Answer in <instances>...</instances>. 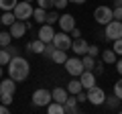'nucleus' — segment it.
Here are the masks:
<instances>
[{"instance_id": "8", "label": "nucleus", "mask_w": 122, "mask_h": 114, "mask_svg": "<svg viewBox=\"0 0 122 114\" xmlns=\"http://www.w3.org/2000/svg\"><path fill=\"white\" fill-rule=\"evenodd\" d=\"M87 92V102L90 104H94V106H102L106 102V92L102 88H98V86H94V88H90V90H86Z\"/></svg>"}, {"instance_id": "29", "label": "nucleus", "mask_w": 122, "mask_h": 114, "mask_svg": "<svg viewBox=\"0 0 122 114\" xmlns=\"http://www.w3.org/2000/svg\"><path fill=\"white\" fill-rule=\"evenodd\" d=\"M10 41H12V35L10 33H0V47H8Z\"/></svg>"}, {"instance_id": "16", "label": "nucleus", "mask_w": 122, "mask_h": 114, "mask_svg": "<svg viewBox=\"0 0 122 114\" xmlns=\"http://www.w3.org/2000/svg\"><path fill=\"white\" fill-rule=\"evenodd\" d=\"M0 90H2V94H14L16 92V82H14L12 78H6L0 82Z\"/></svg>"}, {"instance_id": "34", "label": "nucleus", "mask_w": 122, "mask_h": 114, "mask_svg": "<svg viewBox=\"0 0 122 114\" xmlns=\"http://www.w3.org/2000/svg\"><path fill=\"white\" fill-rule=\"evenodd\" d=\"M87 55L98 57V55H100V47H98V45H90V47H87Z\"/></svg>"}, {"instance_id": "17", "label": "nucleus", "mask_w": 122, "mask_h": 114, "mask_svg": "<svg viewBox=\"0 0 122 114\" xmlns=\"http://www.w3.org/2000/svg\"><path fill=\"white\" fill-rule=\"evenodd\" d=\"M26 49H29V51H33V53H37V55H43V51H45V43L39 39V37H37L35 41H30V43L26 45Z\"/></svg>"}, {"instance_id": "44", "label": "nucleus", "mask_w": 122, "mask_h": 114, "mask_svg": "<svg viewBox=\"0 0 122 114\" xmlns=\"http://www.w3.org/2000/svg\"><path fill=\"white\" fill-rule=\"evenodd\" d=\"M69 2H73V4H86L87 0H69Z\"/></svg>"}, {"instance_id": "42", "label": "nucleus", "mask_w": 122, "mask_h": 114, "mask_svg": "<svg viewBox=\"0 0 122 114\" xmlns=\"http://www.w3.org/2000/svg\"><path fill=\"white\" fill-rule=\"evenodd\" d=\"M6 112H8V106H6V104H0V114H6Z\"/></svg>"}, {"instance_id": "9", "label": "nucleus", "mask_w": 122, "mask_h": 114, "mask_svg": "<svg viewBox=\"0 0 122 114\" xmlns=\"http://www.w3.org/2000/svg\"><path fill=\"white\" fill-rule=\"evenodd\" d=\"M26 29H30V22L26 25L25 21H14L12 25H10V35H12V39H20V37H25Z\"/></svg>"}, {"instance_id": "36", "label": "nucleus", "mask_w": 122, "mask_h": 114, "mask_svg": "<svg viewBox=\"0 0 122 114\" xmlns=\"http://www.w3.org/2000/svg\"><path fill=\"white\" fill-rule=\"evenodd\" d=\"M112 14H114L116 21H122V6H114V8H112Z\"/></svg>"}, {"instance_id": "25", "label": "nucleus", "mask_w": 122, "mask_h": 114, "mask_svg": "<svg viewBox=\"0 0 122 114\" xmlns=\"http://www.w3.org/2000/svg\"><path fill=\"white\" fill-rule=\"evenodd\" d=\"M81 63H83V67L86 69H92L94 71V65H96V57H92V55H81Z\"/></svg>"}, {"instance_id": "49", "label": "nucleus", "mask_w": 122, "mask_h": 114, "mask_svg": "<svg viewBox=\"0 0 122 114\" xmlns=\"http://www.w3.org/2000/svg\"><path fill=\"white\" fill-rule=\"evenodd\" d=\"M0 96H2V90H0Z\"/></svg>"}, {"instance_id": "12", "label": "nucleus", "mask_w": 122, "mask_h": 114, "mask_svg": "<svg viewBox=\"0 0 122 114\" xmlns=\"http://www.w3.org/2000/svg\"><path fill=\"white\" fill-rule=\"evenodd\" d=\"M87 47H90V45H87V41L81 39V37H77V39L71 41V51H73L75 55H79V57L87 53Z\"/></svg>"}, {"instance_id": "6", "label": "nucleus", "mask_w": 122, "mask_h": 114, "mask_svg": "<svg viewBox=\"0 0 122 114\" xmlns=\"http://www.w3.org/2000/svg\"><path fill=\"white\" fill-rule=\"evenodd\" d=\"M94 18H96V22L98 25H108L110 21H114V14H112V8H110V6H98L96 10H94Z\"/></svg>"}, {"instance_id": "1", "label": "nucleus", "mask_w": 122, "mask_h": 114, "mask_svg": "<svg viewBox=\"0 0 122 114\" xmlns=\"http://www.w3.org/2000/svg\"><path fill=\"white\" fill-rule=\"evenodd\" d=\"M30 73V65L25 57L14 55L12 59L8 61V78H12L14 82H25Z\"/></svg>"}, {"instance_id": "48", "label": "nucleus", "mask_w": 122, "mask_h": 114, "mask_svg": "<svg viewBox=\"0 0 122 114\" xmlns=\"http://www.w3.org/2000/svg\"><path fill=\"white\" fill-rule=\"evenodd\" d=\"M0 26H2V18H0Z\"/></svg>"}, {"instance_id": "35", "label": "nucleus", "mask_w": 122, "mask_h": 114, "mask_svg": "<svg viewBox=\"0 0 122 114\" xmlns=\"http://www.w3.org/2000/svg\"><path fill=\"white\" fill-rule=\"evenodd\" d=\"M12 96H14V94H2V96H0V102L6 104V106H10V104H12Z\"/></svg>"}, {"instance_id": "38", "label": "nucleus", "mask_w": 122, "mask_h": 114, "mask_svg": "<svg viewBox=\"0 0 122 114\" xmlns=\"http://www.w3.org/2000/svg\"><path fill=\"white\" fill-rule=\"evenodd\" d=\"M67 4H69V0H55V8L57 10H63Z\"/></svg>"}, {"instance_id": "2", "label": "nucleus", "mask_w": 122, "mask_h": 114, "mask_svg": "<svg viewBox=\"0 0 122 114\" xmlns=\"http://www.w3.org/2000/svg\"><path fill=\"white\" fill-rule=\"evenodd\" d=\"M65 69H67V73H69L71 78H79V75L86 71V67H83V63H81V57H79V55L67 57V61H65Z\"/></svg>"}, {"instance_id": "4", "label": "nucleus", "mask_w": 122, "mask_h": 114, "mask_svg": "<svg viewBox=\"0 0 122 114\" xmlns=\"http://www.w3.org/2000/svg\"><path fill=\"white\" fill-rule=\"evenodd\" d=\"M104 37L106 41H116L122 37V21H110L108 25H106V31H104Z\"/></svg>"}, {"instance_id": "7", "label": "nucleus", "mask_w": 122, "mask_h": 114, "mask_svg": "<svg viewBox=\"0 0 122 114\" xmlns=\"http://www.w3.org/2000/svg\"><path fill=\"white\" fill-rule=\"evenodd\" d=\"M71 35L69 33H65V31H59V33H55V37H53V41L51 43L55 45L57 49H63V51H69L71 49Z\"/></svg>"}, {"instance_id": "22", "label": "nucleus", "mask_w": 122, "mask_h": 114, "mask_svg": "<svg viewBox=\"0 0 122 114\" xmlns=\"http://www.w3.org/2000/svg\"><path fill=\"white\" fill-rule=\"evenodd\" d=\"M120 102H122L120 98H118L116 94H112V96H106V102H104V104L108 106L110 110H118V108H120Z\"/></svg>"}, {"instance_id": "18", "label": "nucleus", "mask_w": 122, "mask_h": 114, "mask_svg": "<svg viewBox=\"0 0 122 114\" xmlns=\"http://www.w3.org/2000/svg\"><path fill=\"white\" fill-rule=\"evenodd\" d=\"M51 61L53 63H59V65H65L67 61V51H63V49H55L51 55Z\"/></svg>"}, {"instance_id": "28", "label": "nucleus", "mask_w": 122, "mask_h": 114, "mask_svg": "<svg viewBox=\"0 0 122 114\" xmlns=\"http://www.w3.org/2000/svg\"><path fill=\"white\" fill-rule=\"evenodd\" d=\"M18 0H0V8L2 10H14Z\"/></svg>"}, {"instance_id": "11", "label": "nucleus", "mask_w": 122, "mask_h": 114, "mask_svg": "<svg viewBox=\"0 0 122 114\" xmlns=\"http://www.w3.org/2000/svg\"><path fill=\"white\" fill-rule=\"evenodd\" d=\"M39 37L43 43H51L53 41V37H55V29H53V25H49V22H43L41 25V29H39Z\"/></svg>"}, {"instance_id": "26", "label": "nucleus", "mask_w": 122, "mask_h": 114, "mask_svg": "<svg viewBox=\"0 0 122 114\" xmlns=\"http://www.w3.org/2000/svg\"><path fill=\"white\" fill-rule=\"evenodd\" d=\"M0 18H2V25H6V26H10L14 21H16V16H14L12 10H4V14H2Z\"/></svg>"}, {"instance_id": "37", "label": "nucleus", "mask_w": 122, "mask_h": 114, "mask_svg": "<svg viewBox=\"0 0 122 114\" xmlns=\"http://www.w3.org/2000/svg\"><path fill=\"white\" fill-rule=\"evenodd\" d=\"M102 71H104V61H96V65H94V73L100 75Z\"/></svg>"}, {"instance_id": "40", "label": "nucleus", "mask_w": 122, "mask_h": 114, "mask_svg": "<svg viewBox=\"0 0 122 114\" xmlns=\"http://www.w3.org/2000/svg\"><path fill=\"white\" fill-rule=\"evenodd\" d=\"M69 35H71V37H73V39H77V37H79V35H81V31H79L77 26H75V29H73V31H71V33H69Z\"/></svg>"}, {"instance_id": "33", "label": "nucleus", "mask_w": 122, "mask_h": 114, "mask_svg": "<svg viewBox=\"0 0 122 114\" xmlns=\"http://www.w3.org/2000/svg\"><path fill=\"white\" fill-rule=\"evenodd\" d=\"M114 94H116V96H118V98L122 100V78L118 79L116 83H114Z\"/></svg>"}, {"instance_id": "46", "label": "nucleus", "mask_w": 122, "mask_h": 114, "mask_svg": "<svg viewBox=\"0 0 122 114\" xmlns=\"http://www.w3.org/2000/svg\"><path fill=\"white\" fill-rule=\"evenodd\" d=\"M0 78H2V65H0Z\"/></svg>"}, {"instance_id": "23", "label": "nucleus", "mask_w": 122, "mask_h": 114, "mask_svg": "<svg viewBox=\"0 0 122 114\" xmlns=\"http://www.w3.org/2000/svg\"><path fill=\"white\" fill-rule=\"evenodd\" d=\"M33 18H35L39 25H43L45 18H47V8H41V6H37V8L33 10Z\"/></svg>"}, {"instance_id": "15", "label": "nucleus", "mask_w": 122, "mask_h": 114, "mask_svg": "<svg viewBox=\"0 0 122 114\" xmlns=\"http://www.w3.org/2000/svg\"><path fill=\"white\" fill-rule=\"evenodd\" d=\"M63 106H65V112L67 114H77L79 112V102H77V98H75L73 94L65 100V104H63Z\"/></svg>"}, {"instance_id": "31", "label": "nucleus", "mask_w": 122, "mask_h": 114, "mask_svg": "<svg viewBox=\"0 0 122 114\" xmlns=\"http://www.w3.org/2000/svg\"><path fill=\"white\" fill-rule=\"evenodd\" d=\"M55 49H57V47H55L53 43H45V51H43V55L51 59V55H53V51H55Z\"/></svg>"}, {"instance_id": "30", "label": "nucleus", "mask_w": 122, "mask_h": 114, "mask_svg": "<svg viewBox=\"0 0 122 114\" xmlns=\"http://www.w3.org/2000/svg\"><path fill=\"white\" fill-rule=\"evenodd\" d=\"M35 2L41 8H53V6H55V0H35Z\"/></svg>"}, {"instance_id": "32", "label": "nucleus", "mask_w": 122, "mask_h": 114, "mask_svg": "<svg viewBox=\"0 0 122 114\" xmlns=\"http://www.w3.org/2000/svg\"><path fill=\"white\" fill-rule=\"evenodd\" d=\"M112 49H114V51H116V55H122V37H120V39H116V41H112Z\"/></svg>"}, {"instance_id": "3", "label": "nucleus", "mask_w": 122, "mask_h": 114, "mask_svg": "<svg viewBox=\"0 0 122 114\" xmlns=\"http://www.w3.org/2000/svg\"><path fill=\"white\" fill-rule=\"evenodd\" d=\"M33 4L30 2H26V0H20V2H16V6H14V16H16V21H26V18H33Z\"/></svg>"}, {"instance_id": "20", "label": "nucleus", "mask_w": 122, "mask_h": 114, "mask_svg": "<svg viewBox=\"0 0 122 114\" xmlns=\"http://www.w3.org/2000/svg\"><path fill=\"white\" fill-rule=\"evenodd\" d=\"M102 61L104 63H116L118 61L116 51H114V49H104V51H102Z\"/></svg>"}, {"instance_id": "14", "label": "nucleus", "mask_w": 122, "mask_h": 114, "mask_svg": "<svg viewBox=\"0 0 122 114\" xmlns=\"http://www.w3.org/2000/svg\"><path fill=\"white\" fill-rule=\"evenodd\" d=\"M53 94V100L55 102H61V104H65V100L69 98V92H67V88H61V86H57V88L51 90Z\"/></svg>"}, {"instance_id": "10", "label": "nucleus", "mask_w": 122, "mask_h": 114, "mask_svg": "<svg viewBox=\"0 0 122 114\" xmlns=\"http://www.w3.org/2000/svg\"><path fill=\"white\" fill-rule=\"evenodd\" d=\"M59 26H61V31H65V33H71L75 29V16L73 14H69V12H65V14H61L59 16Z\"/></svg>"}, {"instance_id": "47", "label": "nucleus", "mask_w": 122, "mask_h": 114, "mask_svg": "<svg viewBox=\"0 0 122 114\" xmlns=\"http://www.w3.org/2000/svg\"><path fill=\"white\" fill-rule=\"evenodd\" d=\"M26 2H35V0H26Z\"/></svg>"}, {"instance_id": "45", "label": "nucleus", "mask_w": 122, "mask_h": 114, "mask_svg": "<svg viewBox=\"0 0 122 114\" xmlns=\"http://www.w3.org/2000/svg\"><path fill=\"white\" fill-rule=\"evenodd\" d=\"M114 6H122V0H114Z\"/></svg>"}, {"instance_id": "19", "label": "nucleus", "mask_w": 122, "mask_h": 114, "mask_svg": "<svg viewBox=\"0 0 122 114\" xmlns=\"http://www.w3.org/2000/svg\"><path fill=\"white\" fill-rule=\"evenodd\" d=\"M47 112L49 114H65V106L61 104V102H49L47 104Z\"/></svg>"}, {"instance_id": "13", "label": "nucleus", "mask_w": 122, "mask_h": 114, "mask_svg": "<svg viewBox=\"0 0 122 114\" xmlns=\"http://www.w3.org/2000/svg\"><path fill=\"white\" fill-rule=\"evenodd\" d=\"M79 82H81L83 90H90V88H94V86H96V73H94L92 69H86L81 75H79Z\"/></svg>"}, {"instance_id": "39", "label": "nucleus", "mask_w": 122, "mask_h": 114, "mask_svg": "<svg viewBox=\"0 0 122 114\" xmlns=\"http://www.w3.org/2000/svg\"><path fill=\"white\" fill-rule=\"evenodd\" d=\"M75 98H77L79 104H81V102H87V92H83V90H81L79 94H75Z\"/></svg>"}, {"instance_id": "41", "label": "nucleus", "mask_w": 122, "mask_h": 114, "mask_svg": "<svg viewBox=\"0 0 122 114\" xmlns=\"http://www.w3.org/2000/svg\"><path fill=\"white\" fill-rule=\"evenodd\" d=\"M116 69H118V73H120V78H122V59L116 61Z\"/></svg>"}, {"instance_id": "43", "label": "nucleus", "mask_w": 122, "mask_h": 114, "mask_svg": "<svg viewBox=\"0 0 122 114\" xmlns=\"http://www.w3.org/2000/svg\"><path fill=\"white\" fill-rule=\"evenodd\" d=\"M8 51L12 53V57H14V55H18V47H8Z\"/></svg>"}, {"instance_id": "21", "label": "nucleus", "mask_w": 122, "mask_h": 114, "mask_svg": "<svg viewBox=\"0 0 122 114\" xmlns=\"http://www.w3.org/2000/svg\"><path fill=\"white\" fill-rule=\"evenodd\" d=\"M81 90H83V86H81V82H79V78H73L69 83H67V92L73 94V96H75V94H79Z\"/></svg>"}, {"instance_id": "5", "label": "nucleus", "mask_w": 122, "mask_h": 114, "mask_svg": "<svg viewBox=\"0 0 122 114\" xmlns=\"http://www.w3.org/2000/svg\"><path fill=\"white\" fill-rule=\"evenodd\" d=\"M49 102H53L51 90L39 88V90H35V92H33V104H35V106H43V108H47Z\"/></svg>"}, {"instance_id": "24", "label": "nucleus", "mask_w": 122, "mask_h": 114, "mask_svg": "<svg viewBox=\"0 0 122 114\" xmlns=\"http://www.w3.org/2000/svg\"><path fill=\"white\" fill-rule=\"evenodd\" d=\"M10 59H12V53L8 51V47H0V65H8Z\"/></svg>"}, {"instance_id": "27", "label": "nucleus", "mask_w": 122, "mask_h": 114, "mask_svg": "<svg viewBox=\"0 0 122 114\" xmlns=\"http://www.w3.org/2000/svg\"><path fill=\"white\" fill-rule=\"evenodd\" d=\"M59 16H61V14L57 12V8H55V10H51V12H47V18H45V22H49V25H55V22L59 21Z\"/></svg>"}]
</instances>
